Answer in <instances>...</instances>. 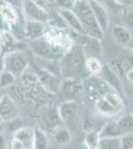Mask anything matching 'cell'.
Wrapping results in <instances>:
<instances>
[{"instance_id": "cell-1", "label": "cell", "mask_w": 133, "mask_h": 149, "mask_svg": "<svg viewBox=\"0 0 133 149\" xmlns=\"http://www.w3.org/2000/svg\"><path fill=\"white\" fill-rule=\"evenodd\" d=\"M86 56L79 44H74L60 59V72L63 79L84 80L89 76L86 66Z\"/></svg>"}, {"instance_id": "cell-2", "label": "cell", "mask_w": 133, "mask_h": 149, "mask_svg": "<svg viewBox=\"0 0 133 149\" xmlns=\"http://www.w3.org/2000/svg\"><path fill=\"white\" fill-rule=\"evenodd\" d=\"M72 10L79 17L86 35L102 40L104 33L102 32L94 17L88 0H76Z\"/></svg>"}, {"instance_id": "cell-3", "label": "cell", "mask_w": 133, "mask_h": 149, "mask_svg": "<svg viewBox=\"0 0 133 149\" xmlns=\"http://www.w3.org/2000/svg\"><path fill=\"white\" fill-rule=\"evenodd\" d=\"M124 107L122 98L113 90L105 93L94 100V109L102 116H114L122 111Z\"/></svg>"}, {"instance_id": "cell-4", "label": "cell", "mask_w": 133, "mask_h": 149, "mask_svg": "<svg viewBox=\"0 0 133 149\" xmlns=\"http://www.w3.org/2000/svg\"><path fill=\"white\" fill-rule=\"evenodd\" d=\"M30 48L35 57L47 60H60L65 51L53 45L45 36L30 41Z\"/></svg>"}, {"instance_id": "cell-5", "label": "cell", "mask_w": 133, "mask_h": 149, "mask_svg": "<svg viewBox=\"0 0 133 149\" xmlns=\"http://www.w3.org/2000/svg\"><path fill=\"white\" fill-rule=\"evenodd\" d=\"M21 8L27 21H39L43 23L49 21V13L37 0H22Z\"/></svg>"}, {"instance_id": "cell-6", "label": "cell", "mask_w": 133, "mask_h": 149, "mask_svg": "<svg viewBox=\"0 0 133 149\" xmlns=\"http://www.w3.org/2000/svg\"><path fill=\"white\" fill-rule=\"evenodd\" d=\"M4 58L5 70L16 77H20L28 68V61L25 55L19 51H13L6 54Z\"/></svg>"}, {"instance_id": "cell-7", "label": "cell", "mask_w": 133, "mask_h": 149, "mask_svg": "<svg viewBox=\"0 0 133 149\" xmlns=\"http://www.w3.org/2000/svg\"><path fill=\"white\" fill-rule=\"evenodd\" d=\"M36 76H37L42 88H44L46 91L52 93H60V88H61L63 81V78L61 76L50 73V72L45 71V70H42L40 68H38Z\"/></svg>"}, {"instance_id": "cell-8", "label": "cell", "mask_w": 133, "mask_h": 149, "mask_svg": "<svg viewBox=\"0 0 133 149\" xmlns=\"http://www.w3.org/2000/svg\"><path fill=\"white\" fill-rule=\"evenodd\" d=\"M79 44L81 47L83 51L86 54V58L88 57H94V58H100L101 56V53H102V46H101V40L97 39V38L91 37L88 35H79Z\"/></svg>"}, {"instance_id": "cell-9", "label": "cell", "mask_w": 133, "mask_h": 149, "mask_svg": "<svg viewBox=\"0 0 133 149\" xmlns=\"http://www.w3.org/2000/svg\"><path fill=\"white\" fill-rule=\"evenodd\" d=\"M88 1L100 29L103 33H105L110 26V17L107 8L100 0H88Z\"/></svg>"}, {"instance_id": "cell-10", "label": "cell", "mask_w": 133, "mask_h": 149, "mask_svg": "<svg viewBox=\"0 0 133 149\" xmlns=\"http://www.w3.org/2000/svg\"><path fill=\"white\" fill-rule=\"evenodd\" d=\"M83 81L81 79H63L59 93H61L65 100H74L84 88Z\"/></svg>"}, {"instance_id": "cell-11", "label": "cell", "mask_w": 133, "mask_h": 149, "mask_svg": "<svg viewBox=\"0 0 133 149\" xmlns=\"http://www.w3.org/2000/svg\"><path fill=\"white\" fill-rule=\"evenodd\" d=\"M57 13L61 17L63 22L74 33L79 35H86L81 21L72 9H57Z\"/></svg>"}, {"instance_id": "cell-12", "label": "cell", "mask_w": 133, "mask_h": 149, "mask_svg": "<svg viewBox=\"0 0 133 149\" xmlns=\"http://www.w3.org/2000/svg\"><path fill=\"white\" fill-rule=\"evenodd\" d=\"M18 115L16 102L9 95H4L0 98V117L3 122L12 120Z\"/></svg>"}, {"instance_id": "cell-13", "label": "cell", "mask_w": 133, "mask_h": 149, "mask_svg": "<svg viewBox=\"0 0 133 149\" xmlns=\"http://www.w3.org/2000/svg\"><path fill=\"white\" fill-rule=\"evenodd\" d=\"M46 23L39 21H27L24 25L23 33L29 41H33L43 37L46 33Z\"/></svg>"}, {"instance_id": "cell-14", "label": "cell", "mask_w": 133, "mask_h": 149, "mask_svg": "<svg viewBox=\"0 0 133 149\" xmlns=\"http://www.w3.org/2000/svg\"><path fill=\"white\" fill-rule=\"evenodd\" d=\"M62 122L71 121L79 114V105L75 100H65L58 107Z\"/></svg>"}, {"instance_id": "cell-15", "label": "cell", "mask_w": 133, "mask_h": 149, "mask_svg": "<svg viewBox=\"0 0 133 149\" xmlns=\"http://www.w3.org/2000/svg\"><path fill=\"white\" fill-rule=\"evenodd\" d=\"M109 28L113 40L121 46H127L133 36L132 33L122 24H110Z\"/></svg>"}, {"instance_id": "cell-16", "label": "cell", "mask_w": 133, "mask_h": 149, "mask_svg": "<svg viewBox=\"0 0 133 149\" xmlns=\"http://www.w3.org/2000/svg\"><path fill=\"white\" fill-rule=\"evenodd\" d=\"M101 79L112 88L118 93H121V84H120V77L111 69L108 64H103L102 72L100 74Z\"/></svg>"}, {"instance_id": "cell-17", "label": "cell", "mask_w": 133, "mask_h": 149, "mask_svg": "<svg viewBox=\"0 0 133 149\" xmlns=\"http://www.w3.org/2000/svg\"><path fill=\"white\" fill-rule=\"evenodd\" d=\"M15 137L23 144L25 149H34V137H35V129L31 127L22 126L13 133Z\"/></svg>"}, {"instance_id": "cell-18", "label": "cell", "mask_w": 133, "mask_h": 149, "mask_svg": "<svg viewBox=\"0 0 133 149\" xmlns=\"http://www.w3.org/2000/svg\"><path fill=\"white\" fill-rule=\"evenodd\" d=\"M42 120L48 128L56 129L62 123L58 107H48L42 115Z\"/></svg>"}, {"instance_id": "cell-19", "label": "cell", "mask_w": 133, "mask_h": 149, "mask_svg": "<svg viewBox=\"0 0 133 149\" xmlns=\"http://www.w3.org/2000/svg\"><path fill=\"white\" fill-rule=\"evenodd\" d=\"M121 135L122 132L120 130L116 120L106 122L101 128V130L98 132L100 137H120Z\"/></svg>"}, {"instance_id": "cell-20", "label": "cell", "mask_w": 133, "mask_h": 149, "mask_svg": "<svg viewBox=\"0 0 133 149\" xmlns=\"http://www.w3.org/2000/svg\"><path fill=\"white\" fill-rule=\"evenodd\" d=\"M0 13H1L4 21L7 24L14 25V24H16L17 20H18V15H17L16 9L11 4L5 3L0 6Z\"/></svg>"}, {"instance_id": "cell-21", "label": "cell", "mask_w": 133, "mask_h": 149, "mask_svg": "<svg viewBox=\"0 0 133 149\" xmlns=\"http://www.w3.org/2000/svg\"><path fill=\"white\" fill-rule=\"evenodd\" d=\"M86 66L89 76H100L103 68V64L100 62V58L94 57L86 58Z\"/></svg>"}, {"instance_id": "cell-22", "label": "cell", "mask_w": 133, "mask_h": 149, "mask_svg": "<svg viewBox=\"0 0 133 149\" xmlns=\"http://www.w3.org/2000/svg\"><path fill=\"white\" fill-rule=\"evenodd\" d=\"M117 124L119 126L122 134L125 133H133V114L126 113L119 116V118L116 119Z\"/></svg>"}, {"instance_id": "cell-23", "label": "cell", "mask_w": 133, "mask_h": 149, "mask_svg": "<svg viewBox=\"0 0 133 149\" xmlns=\"http://www.w3.org/2000/svg\"><path fill=\"white\" fill-rule=\"evenodd\" d=\"M97 147L98 149H121L120 137H100Z\"/></svg>"}, {"instance_id": "cell-24", "label": "cell", "mask_w": 133, "mask_h": 149, "mask_svg": "<svg viewBox=\"0 0 133 149\" xmlns=\"http://www.w3.org/2000/svg\"><path fill=\"white\" fill-rule=\"evenodd\" d=\"M34 149H49V139L47 137V134L38 128L35 129Z\"/></svg>"}, {"instance_id": "cell-25", "label": "cell", "mask_w": 133, "mask_h": 149, "mask_svg": "<svg viewBox=\"0 0 133 149\" xmlns=\"http://www.w3.org/2000/svg\"><path fill=\"white\" fill-rule=\"evenodd\" d=\"M54 139L58 145H66L71 141V132L64 127H57L54 132Z\"/></svg>"}, {"instance_id": "cell-26", "label": "cell", "mask_w": 133, "mask_h": 149, "mask_svg": "<svg viewBox=\"0 0 133 149\" xmlns=\"http://www.w3.org/2000/svg\"><path fill=\"white\" fill-rule=\"evenodd\" d=\"M16 79H17L16 76H14L10 72L4 70L0 74V88H10L11 86H13L15 84Z\"/></svg>"}, {"instance_id": "cell-27", "label": "cell", "mask_w": 133, "mask_h": 149, "mask_svg": "<svg viewBox=\"0 0 133 149\" xmlns=\"http://www.w3.org/2000/svg\"><path fill=\"white\" fill-rule=\"evenodd\" d=\"M122 18L123 24L133 35V7H128V8H122Z\"/></svg>"}, {"instance_id": "cell-28", "label": "cell", "mask_w": 133, "mask_h": 149, "mask_svg": "<svg viewBox=\"0 0 133 149\" xmlns=\"http://www.w3.org/2000/svg\"><path fill=\"white\" fill-rule=\"evenodd\" d=\"M121 149H133V133H125L120 136Z\"/></svg>"}, {"instance_id": "cell-29", "label": "cell", "mask_w": 133, "mask_h": 149, "mask_svg": "<svg viewBox=\"0 0 133 149\" xmlns=\"http://www.w3.org/2000/svg\"><path fill=\"white\" fill-rule=\"evenodd\" d=\"M76 0H55L57 9H72Z\"/></svg>"}, {"instance_id": "cell-30", "label": "cell", "mask_w": 133, "mask_h": 149, "mask_svg": "<svg viewBox=\"0 0 133 149\" xmlns=\"http://www.w3.org/2000/svg\"><path fill=\"white\" fill-rule=\"evenodd\" d=\"M103 4H104L106 8H109L113 11H119L120 9H122L121 7L117 5L115 0H103Z\"/></svg>"}, {"instance_id": "cell-31", "label": "cell", "mask_w": 133, "mask_h": 149, "mask_svg": "<svg viewBox=\"0 0 133 149\" xmlns=\"http://www.w3.org/2000/svg\"><path fill=\"white\" fill-rule=\"evenodd\" d=\"M8 149H25L23 144L20 142L17 138L12 137L10 143L8 144Z\"/></svg>"}, {"instance_id": "cell-32", "label": "cell", "mask_w": 133, "mask_h": 149, "mask_svg": "<svg viewBox=\"0 0 133 149\" xmlns=\"http://www.w3.org/2000/svg\"><path fill=\"white\" fill-rule=\"evenodd\" d=\"M117 5L121 8H128V7H132L133 5V0H115Z\"/></svg>"}, {"instance_id": "cell-33", "label": "cell", "mask_w": 133, "mask_h": 149, "mask_svg": "<svg viewBox=\"0 0 133 149\" xmlns=\"http://www.w3.org/2000/svg\"><path fill=\"white\" fill-rule=\"evenodd\" d=\"M125 77H126V80L129 81V83L133 84V68L131 67L128 71L125 72Z\"/></svg>"}, {"instance_id": "cell-34", "label": "cell", "mask_w": 133, "mask_h": 149, "mask_svg": "<svg viewBox=\"0 0 133 149\" xmlns=\"http://www.w3.org/2000/svg\"><path fill=\"white\" fill-rule=\"evenodd\" d=\"M6 148V140L5 136H4L3 132L0 133V149H5Z\"/></svg>"}, {"instance_id": "cell-35", "label": "cell", "mask_w": 133, "mask_h": 149, "mask_svg": "<svg viewBox=\"0 0 133 149\" xmlns=\"http://www.w3.org/2000/svg\"><path fill=\"white\" fill-rule=\"evenodd\" d=\"M6 22L4 21V19L3 17H2V15H1V13H0V31L1 30H4L6 27Z\"/></svg>"}, {"instance_id": "cell-36", "label": "cell", "mask_w": 133, "mask_h": 149, "mask_svg": "<svg viewBox=\"0 0 133 149\" xmlns=\"http://www.w3.org/2000/svg\"><path fill=\"white\" fill-rule=\"evenodd\" d=\"M5 70V65H4V58L0 57V74Z\"/></svg>"}, {"instance_id": "cell-37", "label": "cell", "mask_w": 133, "mask_h": 149, "mask_svg": "<svg viewBox=\"0 0 133 149\" xmlns=\"http://www.w3.org/2000/svg\"><path fill=\"white\" fill-rule=\"evenodd\" d=\"M128 49L130 50V51H131V53L133 54V36H132V38H131V40H130V42L128 43V45L126 46Z\"/></svg>"}, {"instance_id": "cell-38", "label": "cell", "mask_w": 133, "mask_h": 149, "mask_svg": "<svg viewBox=\"0 0 133 149\" xmlns=\"http://www.w3.org/2000/svg\"><path fill=\"white\" fill-rule=\"evenodd\" d=\"M86 146H88L86 149H98L97 144H89V145H86Z\"/></svg>"}, {"instance_id": "cell-39", "label": "cell", "mask_w": 133, "mask_h": 149, "mask_svg": "<svg viewBox=\"0 0 133 149\" xmlns=\"http://www.w3.org/2000/svg\"><path fill=\"white\" fill-rule=\"evenodd\" d=\"M4 131V126H3V123H0V133Z\"/></svg>"}, {"instance_id": "cell-40", "label": "cell", "mask_w": 133, "mask_h": 149, "mask_svg": "<svg viewBox=\"0 0 133 149\" xmlns=\"http://www.w3.org/2000/svg\"><path fill=\"white\" fill-rule=\"evenodd\" d=\"M3 4H5V2H4V0H0V6L3 5Z\"/></svg>"}, {"instance_id": "cell-41", "label": "cell", "mask_w": 133, "mask_h": 149, "mask_svg": "<svg viewBox=\"0 0 133 149\" xmlns=\"http://www.w3.org/2000/svg\"><path fill=\"white\" fill-rule=\"evenodd\" d=\"M2 97H3V95H2V93H1V91H0V98H1Z\"/></svg>"}, {"instance_id": "cell-42", "label": "cell", "mask_w": 133, "mask_h": 149, "mask_svg": "<svg viewBox=\"0 0 133 149\" xmlns=\"http://www.w3.org/2000/svg\"><path fill=\"white\" fill-rule=\"evenodd\" d=\"M1 40H2V35H1V33H0V42H1Z\"/></svg>"}, {"instance_id": "cell-43", "label": "cell", "mask_w": 133, "mask_h": 149, "mask_svg": "<svg viewBox=\"0 0 133 149\" xmlns=\"http://www.w3.org/2000/svg\"><path fill=\"white\" fill-rule=\"evenodd\" d=\"M0 123H3V120H2V118L0 117Z\"/></svg>"}, {"instance_id": "cell-44", "label": "cell", "mask_w": 133, "mask_h": 149, "mask_svg": "<svg viewBox=\"0 0 133 149\" xmlns=\"http://www.w3.org/2000/svg\"><path fill=\"white\" fill-rule=\"evenodd\" d=\"M0 54H1V47H0Z\"/></svg>"}, {"instance_id": "cell-45", "label": "cell", "mask_w": 133, "mask_h": 149, "mask_svg": "<svg viewBox=\"0 0 133 149\" xmlns=\"http://www.w3.org/2000/svg\"><path fill=\"white\" fill-rule=\"evenodd\" d=\"M132 7H133V5H132Z\"/></svg>"}]
</instances>
